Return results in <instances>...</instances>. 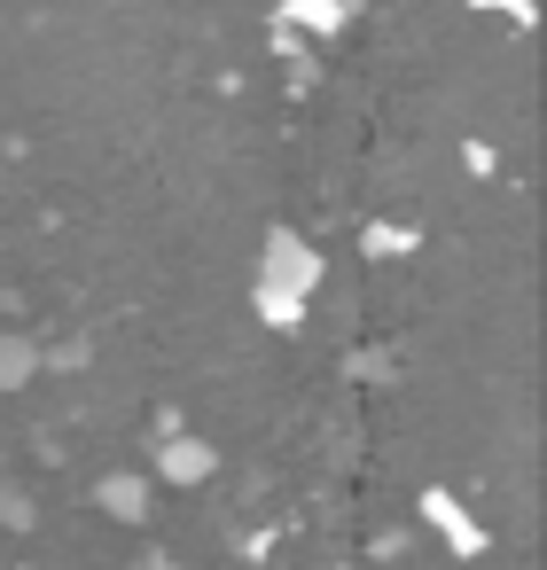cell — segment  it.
I'll return each mask as SVG.
<instances>
[{
	"label": "cell",
	"mask_w": 547,
	"mask_h": 570,
	"mask_svg": "<svg viewBox=\"0 0 547 570\" xmlns=\"http://www.w3.org/2000/svg\"><path fill=\"white\" fill-rule=\"evenodd\" d=\"M251 313H258V328H274V336H297V328H305V313H313V297H290V289H266V282H251Z\"/></svg>",
	"instance_id": "obj_7"
},
{
	"label": "cell",
	"mask_w": 547,
	"mask_h": 570,
	"mask_svg": "<svg viewBox=\"0 0 547 570\" xmlns=\"http://www.w3.org/2000/svg\"><path fill=\"white\" fill-rule=\"evenodd\" d=\"M149 500H157V476H141V469H110L95 484V508L118 523H149Z\"/></svg>",
	"instance_id": "obj_4"
},
{
	"label": "cell",
	"mask_w": 547,
	"mask_h": 570,
	"mask_svg": "<svg viewBox=\"0 0 547 570\" xmlns=\"http://www.w3.org/2000/svg\"><path fill=\"white\" fill-rule=\"evenodd\" d=\"M258 282L266 289H290V297H313L321 282H329V258H321V243L313 235H297V227H266V243H258Z\"/></svg>",
	"instance_id": "obj_1"
},
{
	"label": "cell",
	"mask_w": 547,
	"mask_h": 570,
	"mask_svg": "<svg viewBox=\"0 0 547 570\" xmlns=\"http://www.w3.org/2000/svg\"><path fill=\"white\" fill-rule=\"evenodd\" d=\"M477 17H492V24H508V32H531L539 24V0H469Z\"/></svg>",
	"instance_id": "obj_9"
},
{
	"label": "cell",
	"mask_w": 547,
	"mask_h": 570,
	"mask_svg": "<svg viewBox=\"0 0 547 570\" xmlns=\"http://www.w3.org/2000/svg\"><path fill=\"white\" fill-rule=\"evenodd\" d=\"M40 367H48V344L32 328H0V391H25Z\"/></svg>",
	"instance_id": "obj_6"
},
{
	"label": "cell",
	"mask_w": 547,
	"mask_h": 570,
	"mask_svg": "<svg viewBox=\"0 0 547 570\" xmlns=\"http://www.w3.org/2000/svg\"><path fill=\"white\" fill-rule=\"evenodd\" d=\"M149 476L157 484H173V492H196V484H212L219 476V453L196 438V430H157V461H149Z\"/></svg>",
	"instance_id": "obj_2"
},
{
	"label": "cell",
	"mask_w": 547,
	"mask_h": 570,
	"mask_svg": "<svg viewBox=\"0 0 547 570\" xmlns=\"http://www.w3.org/2000/svg\"><path fill=\"white\" fill-rule=\"evenodd\" d=\"M141 570H180V562H165V554H149V562H141Z\"/></svg>",
	"instance_id": "obj_12"
},
{
	"label": "cell",
	"mask_w": 547,
	"mask_h": 570,
	"mask_svg": "<svg viewBox=\"0 0 547 570\" xmlns=\"http://www.w3.org/2000/svg\"><path fill=\"white\" fill-rule=\"evenodd\" d=\"M414 515H422V523H430V531L453 547V562H477V554H485V523L461 508V492H446V484H422V492H414Z\"/></svg>",
	"instance_id": "obj_3"
},
{
	"label": "cell",
	"mask_w": 547,
	"mask_h": 570,
	"mask_svg": "<svg viewBox=\"0 0 547 570\" xmlns=\"http://www.w3.org/2000/svg\"><path fill=\"white\" fill-rule=\"evenodd\" d=\"M414 243H422V235H414V227H399V219H375V227L360 235V250H368V258H407Z\"/></svg>",
	"instance_id": "obj_8"
},
{
	"label": "cell",
	"mask_w": 547,
	"mask_h": 570,
	"mask_svg": "<svg viewBox=\"0 0 547 570\" xmlns=\"http://www.w3.org/2000/svg\"><path fill=\"white\" fill-rule=\"evenodd\" d=\"M0 523H9V531H32V500H25V492H0Z\"/></svg>",
	"instance_id": "obj_10"
},
{
	"label": "cell",
	"mask_w": 547,
	"mask_h": 570,
	"mask_svg": "<svg viewBox=\"0 0 547 570\" xmlns=\"http://www.w3.org/2000/svg\"><path fill=\"white\" fill-rule=\"evenodd\" d=\"M352 17H360V0H282V24L297 40H336Z\"/></svg>",
	"instance_id": "obj_5"
},
{
	"label": "cell",
	"mask_w": 547,
	"mask_h": 570,
	"mask_svg": "<svg viewBox=\"0 0 547 570\" xmlns=\"http://www.w3.org/2000/svg\"><path fill=\"white\" fill-rule=\"evenodd\" d=\"M492 165H500V157H492L485 141H461V173H492Z\"/></svg>",
	"instance_id": "obj_11"
}]
</instances>
